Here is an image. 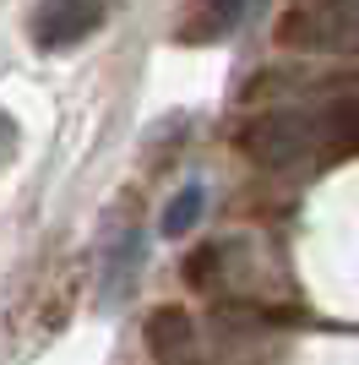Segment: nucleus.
<instances>
[{
    "label": "nucleus",
    "mask_w": 359,
    "mask_h": 365,
    "mask_svg": "<svg viewBox=\"0 0 359 365\" xmlns=\"http://www.w3.org/2000/svg\"><path fill=\"white\" fill-rule=\"evenodd\" d=\"M98 11H104V0H38L33 44H38V49H71V44H82V38L98 28Z\"/></svg>",
    "instance_id": "3"
},
{
    "label": "nucleus",
    "mask_w": 359,
    "mask_h": 365,
    "mask_svg": "<svg viewBox=\"0 0 359 365\" xmlns=\"http://www.w3.org/2000/svg\"><path fill=\"white\" fill-rule=\"evenodd\" d=\"M202 213H207V191H202V185H185V191L164 207V224L158 229H164L169 240H180V235H191V229L202 224Z\"/></svg>",
    "instance_id": "7"
},
{
    "label": "nucleus",
    "mask_w": 359,
    "mask_h": 365,
    "mask_svg": "<svg viewBox=\"0 0 359 365\" xmlns=\"http://www.w3.org/2000/svg\"><path fill=\"white\" fill-rule=\"evenodd\" d=\"M245 6H251V0H191V11L180 22V38H185V44H212V38H224V33L239 28Z\"/></svg>",
    "instance_id": "5"
},
{
    "label": "nucleus",
    "mask_w": 359,
    "mask_h": 365,
    "mask_svg": "<svg viewBox=\"0 0 359 365\" xmlns=\"http://www.w3.org/2000/svg\"><path fill=\"white\" fill-rule=\"evenodd\" d=\"M142 344L158 365H185L196 354V322L180 311V305H158L147 322H142Z\"/></svg>",
    "instance_id": "4"
},
{
    "label": "nucleus",
    "mask_w": 359,
    "mask_h": 365,
    "mask_svg": "<svg viewBox=\"0 0 359 365\" xmlns=\"http://www.w3.org/2000/svg\"><path fill=\"white\" fill-rule=\"evenodd\" d=\"M278 38L316 55H359V0H299Z\"/></svg>",
    "instance_id": "2"
},
{
    "label": "nucleus",
    "mask_w": 359,
    "mask_h": 365,
    "mask_svg": "<svg viewBox=\"0 0 359 365\" xmlns=\"http://www.w3.org/2000/svg\"><path fill=\"white\" fill-rule=\"evenodd\" d=\"M136 267H142V229H120L115 251H109V262H104V289H98V300L120 305L125 289L136 284Z\"/></svg>",
    "instance_id": "6"
},
{
    "label": "nucleus",
    "mask_w": 359,
    "mask_h": 365,
    "mask_svg": "<svg viewBox=\"0 0 359 365\" xmlns=\"http://www.w3.org/2000/svg\"><path fill=\"white\" fill-rule=\"evenodd\" d=\"M11 153H16V120H11V115H0V164H6Z\"/></svg>",
    "instance_id": "8"
},
{
    "label": "nucleus",
    "mask_w": 359,
    "mask_h": 365,
    "mask_svg": "<svg viewBox=\"0 0 359 365\" xmlns=\"http://www.w3.org/2000/svg\"><path fill=\"white\" fill-rule=\"evenodd\" d=\"M239 148L267 169H316L359 148V120L348 104H278L239 125Z\"/></svg>",
    "instance_id": "1"
}]
</instances>
